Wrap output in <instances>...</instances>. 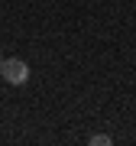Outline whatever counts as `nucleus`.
<instances>
[{
  "instance_id": "f257e3e1",
  "label": "nucleus",
  "mask_w": 136,
  "mask_h": 146,
  "mask_svg": "<svg viewBox=\"0 0 136 146\" xmlns=\"http://www.w3.org/2000/svg\"><path fill=\"white\" fill-rule=\"evenodd\" d=\"M0 75H3V81L7 84H13V88H20V84H26L29 81V65L23 62V58H3L0 62Z\"/></svg>"
},
{
  "instance_id": "f03ea898",
  "label": "nucleus",
  "mask_w": 136,
  "mask_h": 146,
  "mask_svg": "<svg viewBox=\"0 0 136 146\" xmlns=\"http://www.w3.org/2000/svg\"><path fill=\"white\" fill-rule=\"evenodd\" d=\"M88 143H91V146H110V143H114V140H110L107 133H94V136H91Z\"/></svg>"
},
{
  "instance_id": "7ed1b4c3",
  "label": "nucleus",
  "mask_w": 136,
  "mask_h": 146,
  "mask_svg": "<svg viewBox=\"0 0 136 146\" xmlns=\"http://www.w3.org/2000/svg\"><path fill=\"white\" fill-rule=\"evenodd\" d=\"M0 62H3V52H0Z\"/></svg>"
},
{
  "instance_id": "20e7f679",
  "label": "nucleus",
  "mask_w": 136,
  "mask_h": 146,
  "mask_svg": "<svg viewBox=\"0 0 136 146\" xmlns=\"http://www.w3.org/2000/svg\"><path fill=\"white\" fill-rule=\"evenodd\" d=\"M0 81H3V75H0Z\"/></svg>"
}]
</instances>
